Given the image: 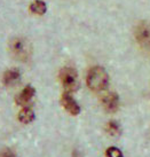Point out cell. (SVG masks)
<instances>
[{
  "label": "cell",
  "instance_id": "8fae6325",
  "mask_svg": "<svg viewBox=\"0 0 150 157\" xmlns=\"http://www.w3.org/2000/svg\"><path fill=\"white\" fill-rule=\"evenodd\" d=\"M107 131H108L109 134L114 135V136L120 134V127H119V125H118V123L110 122L107 125Z\"/></svg>",
  "mask_w": 150,
  "mask_h": 157
},
{
  "label": "cell",
  "instance_id": "277c9868",
  "mask_svg": "<svg viewBox=\"0 0 150 157\" xmlns=\"http://www.w3.org/2000/svg\"><path fill=\"white\" fill-rule=\"evenodd\" d=\"M135 38L139 45L143 48H150V24L141 23L135 29Z\"/></svg>",
  "mask_w": 150,
  "mask_h": 157
},
{
  "label": "cell",
  "instance_id": "7c38bea8",
  "mask_svg": "<svg viewBox=\"0 0 150 157\" xmlns=\"http://www.w3.org/2000/svg\"><path fill=\"white\" fill-rule=\"evenodd\" d=\"M107 157H123V153L116 147H110L107 149Z\"/></svg>",
  "mask_w": 150,
  "mask_h": 157
},
{
  "label": "cell",
  "instance_id": "9c48e42d",
  "mask_svg": "<svg viewBox=\"0 0 150 157\" xmlns=\"http://www.w3.org/2000/svg\"><path fill=\"white\" fill-rule=\"evenodd\" d=\"M18 119L22 123H24V124L31 123L35 119V113H33V110L31 109V108H29V107H24L20 111V113H18Z\"/></svg>",
  "mask_w": 150,
  "mask_h": 157
},
{
  "label": "cell",
  "instance_id": "8992f818",
  "mask_svg": "<svg viewBox=\"0 0 150 157\" xmlns=\"http://www.w3.org/2000/svg\"><path fill=\"white\" fill-rule=\"evenodd\" d=\"M62 105L66 108V110L68 113H70L71 115H78L80 113V107L78 105V103L76 102V100L71 96L70 93L66 92L62 95Z\"/></svg>",
  "mask_w": 150,
  "mask_h": 157
},
{
  "label": "cell",
  "instance_id": "30bf717a",
  "mask_svg": "<svg viewBox=\"0 0 150 157\" xmlns=\"http://www.w3.org/2000/svg\"><path fill=\"white\" fill-rule=\"evenodd\" d=\"M30 10L33 14H38V15H43L46 12V4L41 0H36L30 5Z\"/></svg>",
  "mask_w": 150,
  "mask_h": 157
},
{
  "label": "cell",
  "instance_id": "52a82bcc",
  "mask_svg": "<svg viewBox=\"0 0 150 157\" xmlns=\"http://www.w3.org/2000/svg\"><path fill=\"white\" fill-rule=\"evenodd\" d=\"M36 94V90L32 86H27L25 88H23L22 92L16 96V103L20 105H24L27 107L31 102V100L33 99V96Z\"/></svg>",
  "mask_w": 150,
  "mask_h": 157
},
{
  "label": "cell",
  "instance_id": "6da1fadb",
  "mask_svg": "<svg viewBox=\"0 0 150 157\" xmlns=\"http://www.w3.org/2000/svg\"><path fill=\"white\" fill-rule=\"evenodd\" d=\"M109 83V77L107 71L101 67H94L88 71L87 85L92 91L100 92L106 90Z\"/></svg>",
  "mask_w": 150,
  "mask_h": 157
},
{
  "label": "cell",
  "instance_id": "3957f363",
  "mask_svg": "<svg viewBox=\"0 0 150 157\" xmlns=\"http://www.w3.org/2000/svg\"><path fill=\"white\" fill-rule=\"evenodd\" d=\"M9 47H10L12 54L16 59H18V60H27L28 57L30 56V53H31L30 45H29V43H28L27 40L22 39V38L14 39L10 43Z\"/></svg>",
  "mask_w": 150,
  "mask_h": 157
},
{
  "label": "cell",
  "instance_id": "4fadbf2b",
  "mask_svg": "<svg viewBox=\"0 0 150 157\" xmlns=\"http://www.w3.org/2000/svg\"><path fill=\"white\" fill-rule=\"evenodd\" d=\"M0 157H16L15 154L10 149H4L2 151H0Z\"/></svg>",
  "mask_w": 150,
  "mask_h": 157
},
{
  "label": "cell",
  "instance_id": "ba28073f",
  "mask_svg": "<svg viewBox=\"0 0 150 157\" xmlns=\"http://www.w3.org/2000/svg\"><path fill=\"white\" fill-rule=\"evenodd\" d=\"M20 78H21L20 71L16 69H10V70H7L4 74L2 82H4V84L7 85V86H13V85H15L16 83H18Z\"/></svg>",
  "mask_w": 150,
  "mask_h": 157
},
{
  "label": "cell",
  "instance_id": "7a4b0ae2",
  "mask_svg": "<svg viewBox=\"0 0 150 157\" xmlns=\"http://www.w3.org/2000/svg\"><path fill=\"white\" fill-rule=\"evenodd\" d=\"M60 79L66 92L71 93L78 88V76L75 69L72 68H64L60 72Z\"/></svg>",
  "mask_w": 150,
  "mask_h": 157
},
{
  "label": "cell",
  "instance_id": "5b68a950",
  "mask_svg": "<svg viewBox=\"0 0 150 157\" xmlns=\"http://www.w3.org/2000/svg\"><path fill=\"white\" fill-rule=\"evenodd\" d=\"M102 105L108 113H115L119 107V99L116 93H107L102 98Z\"/></svg>",
  "mask_w": 150,
  "mask_h": 157
}]
</instances>
